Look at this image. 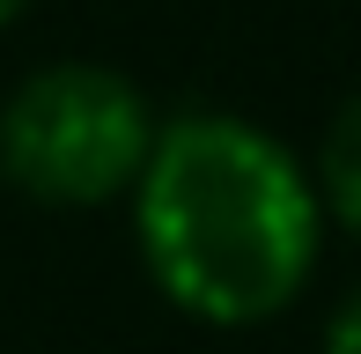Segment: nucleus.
I'll list each match as a JSON object with an SVG mask.
<instances>
[{"instance_id": "obj_2", "label": "nucleus", "mask_w": 361, "mask_h": 354, "mask_svg": "<svg viewBox=\"0 0 361 354\" xmlns=\"http://www.w3.org/2000/svg\"><path fill=\"white\" fill-rule=\"evenodd\" d=\"M155 133L162 118L133 74L104 59H52L0 104V177L37 207H111L133 200Z\"/></svg>"}, {"instance_id": "obj_3", "label": "nucleus", "mask_w": 361, "mask_h": 354, "mask_svg": "<svg viewBox=\"0 0 361 354\" xmlns=\"http://www.w3.org/2000/svg\"><path fill=\"white\" fill-rule=\"evenodd\" d=\"M317 192H324V214L339 221V229L361 244V96H347V104L332 111V126H324L317 140Z\"/></svg>"}, {"instance_id": "obj_1", "label": "nucleus", "mask_w": 361, "mask_h": 354, "mask_svg": "<svg viewBox=\"0 0 361 354\" xmlns=\"http://www.w3.org/2000/svg\"><path fill=\"white\" fill-rule=\"evenodd\" d=\"M317 170L243 111H177L133 185L147 281L221 332L273 325L302 303L324 259Z\"/></svg>"}, {"instance_id": "obj_5", "label": "nucleus", "mask_w": 361, "mask_h": 354, "mask_svg": "<svg viewBox=\"0 0 361 354\" xmlns=\"http://www.w3.org/2000/svg\"><path fill=\"white\" fill-rule=\"evenodd\" d=\"M23 8H30V0H0V30H8L15 15H23Z\"/></svg>"}, {"instance_id": "obj_4", "label": "nucleus", "mask_w": 361, "mask_h": 354, "mask_svg": "<svg viewBox=\"0 0 361 354\" xmlns=\"http://www.w3.org/2000/svg\"><path fill=\"white\" fill-rule=\"evenodd\" d=\"M324 354H361V288H347V303L324 325Z\"/></svg>"}]
</instances>
